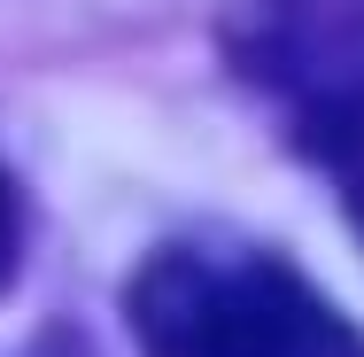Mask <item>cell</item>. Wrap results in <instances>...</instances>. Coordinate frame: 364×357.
<instances>
[{
  "mask_svg": "<svg viewBox=\"0 0 364 357\" xmlns=\"http://www.w3.org/2000/svg\"><path fill=\"white\" fill-rule=\"evenodd\" d=\"M124 311L147 357H364V334L279 257L163 249Z\"/></svg>",
  "mask_w": 364,
  "mask_h": 357,
  "instance_id": "obj_1",
  "label": "cell"
},
{
  "mask_svg": "<svg viewBox=\"0 0 364 357\" xmlns=\"http://www.w3.org/2000/svg\"><path fill=\"white\" fill-rule=\"evenodd\" d=\"M16 257H23V202H16V179L0 171V295L16 280Z\"/></svg>",
  "mask_w": 364,
  "mask_h": 357,
  "instance_id": "obj_2",
  "label": "cell"
}]
</instances>
